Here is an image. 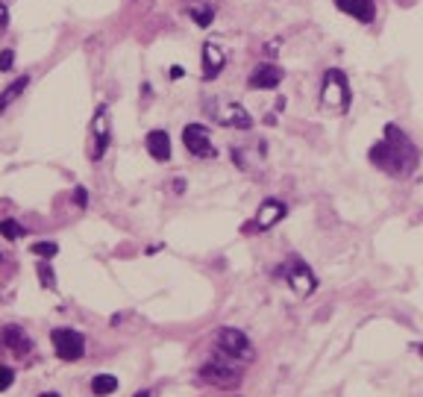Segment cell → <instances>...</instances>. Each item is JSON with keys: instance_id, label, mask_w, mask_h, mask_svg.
<instances>
[{"instance_id": "obj_7", "label": "cell", "mask_w": 423, "mask_h": 397, "mask_svg": "<svg viewBox=\"0 0 423 397\" xmlns=\"http://www.w3.org/2000/svg\"><path fill=\"white\" fill-rule=\"evenodd\" d=\"M200 376H203L206 383H212V386H220V388H232V386L241 383V374H238L235 368L224 365L220 359H215V362H209V365L200 368Z\"/></svg>"}, {"instance_id": "obj_15", "label": "cell", "mask_w": 423, "mask_h": 397, "mask_svg": "<svg viewBox=\"0 0 423 397\" xmlns=\"http://www.w3.org/2000/svg\"><path fill=\"white\" fill-rule=\"evenodd\" d=\"M220 68H224V53H220L218 45H203V77L212 79L220 74Z\"/></svg>"}, {"instance_id": "obj_6", "label": "cell", "mask_w": 423, "mask_h": 397, "mask_svg": "<svg viewBox=\"0 0 423 397\" xmlns=\"http://www.w3.org/2000/svg\"><path fill=\"white\" fill-rule=\"evenodd\" d=\"M286 280L291 283V289L297 294H312L317 289V280H315L312 268L303 259H297V256H291V259L286 262Z\"/></svg>"}, {"instance_id": "obj_21", "label": "cell", "mask_w": 423, "mask_h": 397, "mask_svg": "<svg viewBox=\"0 0 423 397\" xmlns=\"http://www.w3.org/2000/svg\"><path fill=\"white\" fill-rule=\"evenodd\" d=\"M30 250H33L35 256H42V259H50V256L59 253V245H56V242H33Z\"/></svg>"}, {"instance_id": "obj_26", "label": "cell", "mask_w": 423, "mask_h": 397, "mask_svg": "<svg viewBox=\"0 0 423 397\" xmlns=\"http://www.w3.org/2000/svg\"><path fill=\"white\" fill-rule=\"evenodd\" d=\"M183 74H186V71L179 68V65H174V68H171V77H174V79H179V77H183Z\"/></svg>"}, {"instance_id": "obj_12", "label": "cell", "mask_w": 423, "mask_h": 397, "mask_svg": "<svg viewBox=\"0 0 423 397\" xmlns=\"http://www.w3.org/2000/svg\"><path fill=\"white\" fill-rule=\"evenodd\" d=\"M286 218V203L279 201H265L259 206V215H256V227L259 230H271L276 221H282Z\"/></svg>"}, {"instance_id": "obj_3", "label": "cell", "mask_w": 423, "mask_h": 397, "mask_svg": "<svg viewBox=\"0 0 423 397\" xmlns=\"http://www.w3.org/2000/svg\"><path fill=\"white\" fill-rule=\"evenodd\" d=\"M50 342H53L56 356H59V359H65V362H77V359H83V356H86L83 332H77L71 327H56L50 332Z\"/></svg>"}, {"instance_id": "obj_29", "label": "cell", "mask_w": 423, "mask_h": 397, "mask_svg": "<svg viewBox=\"0 0 423 397\" xmlns=\"http://www.w3.org/2000/svg\"><path fill=\"white\" fill-rule=\"evenodd\" d=\"M135 397H150V391H138V394H135Z\"/></svg>"}, {"instance_id": "obj_10", "label": "cell", "mask_w": 423, "mask_h": 397, "mask_svg": "<svg viewBox=\"0 0 423 397\" xmlns=\"http://www.w3.org/2000/svg\"><path fill=\"white\" fill-rule=\"evenodd\" d=\"M335 6H338L341 12L353 15L356 21H361V24H371L373 18H376V6H373V0H335Z\"/></svg>"}, {"instance_id": "obj_9", "label": "cell", "mask_w": 423, "mask_h": 397, "mask_svg": "<svg viewBox=\"0 0 423 397\" xmlns=\"http://www.w3.org/2000/svg\"><path fill=\"white\" fill-rule=\"evenodd\" d=\"M91 130H94V142H97V147L91 150V159H103V153H106V147H109V118H106V106L97 109Z\"/></svg>"}, {"instance_id": "obj_17", "label": "cell", "mask_w": 423, "mask_h": 397, "mask_svg": "<svg viewBox=\"0 0 423 397\" xmlns=\"http://www.w3.org/2000/svg\"><path fill=\"white\" fill-rule=\"evenodd\" d=\"M91 391H94L97 397H109L112 391H118V376H112V374H97L94 380H91Z\"/></svg>"}, {"instance_id": "obj_18", "label": "cell", "mask_w": 423, "mask_h": 397, "mask_svg": "<svg viewBox=\"0 0 423 397\" xmlns=\"http://www.w3.org/2000/svg\"><path fill=\"white\" fill-rule=\"evenodd\" d=\"M188 15L194 18L197 27H209V24L215 21V9L206 6V4H191V6H188Z\"/></svg>"}, {"instance_id": "obj_23", "label": "cell", "mask_w": 423, "mask_h": 397, "mask_svg": "<svg viewBox=\"0 0 423 397\" xmlns=\"http://www.w3.org/2000/svg\"><path fill=\"white\" fill-rule=\"evenodd\" d=\"M12 65H15V50L6 47L4 53H0V71H12Z\"/></svg>"}, {"instance_id": "obj_14", "label": "cell", "mask_w": 423, "mask_h": 397, "mask_svg": "<svg viewBox=\"0 0 423 397\" xmlns=\"http://www.w3.org/2000/svg\"><path fill=\"white\" fill-rule=\"evenodd\" d=\"M220 124H227V127H238V130H250L253 127V118L244 106H238V104H227V109L220 112Z\"/></svg>"}, {"instance_id": "obj_2", "label": "cell", "mask_w": 423, "mask_h": 397, "mask_svg": "<svg viewBox=\"0 0 423 397\" xmlns=\"http://www.w3.org/2000/svg\"><path fill=\"white\" fill-rule=\"evenodd\" d=\"M215 345H218L220 356H230V359H241V362L253 359V345L244 335V330H238V327H220Z\"/></svg>"}, {"instance_id": "obj_8", "label": "cell", "mask_w": 423, "mask_h": 397, "mask_svg": "<svg viewBox=\"0 0 423 397\" xmlns=\"http://www.w3.org/2000/svg\"><path fill=\"white\" fill-rule=\"evenodd\" d=\"M0 345H4L6 350H12L15 356H27V353L33 350L30 335H27L21 327H15V324H9V327L0 330Z\"/></svg>"}, {"instance_id": "obj_30", "label": "cell", "mask_w": 423, "mask_h": 397, "mask_svg": "<svg viewBox=\"0 0 423 397\" xmlns=\"http://www.w3.org/2000/svg\"><path fill=\"white\" fill-rule=\"evenodd\" d=\"M417 353H420V356H423V345H417Z\"/></svg>"}, {"instance_id": "obj_11", "label": "cell", "mask_w": 423, "mask_h": 397, "mask_svg": "<svg viewBox=\"0 0 423 397\" xmlns=\"http://www.w3.org/2000/svg\"><path fill=\"white\" fill-rule=\"evenodd\" d=\"M145 145H147V153L156 159V162H165V159H171V135L165 130H150Z\"/></svg>"}, {"instance_id": "obj_22", "label": "cell", "mask_w": 423, "mask_h": 397, "mask_svg": "<svg viewBox=\"0 0 423 397\" xmlns=\"http://www.w3.org/2000/svg\"><path fill=\"white\" fill-rule=\"evenodd\" d=\"M12 383H15V371L6 368V365H0V391H6Z\"/></svg>"}, {"instance_id": "obj_19", "label": "cell", "mask_w": 423, "mask_h": 397, "mask_svg": "<svg viewBox=\"0 0 423 397\" xmlns=\"http://www.w3.org/2000/svg\"><path fill=\"white\" fill-rule=\"evenodd\" d=\"M0 235H6L9 242H15V238H21V235H27V233H24V227L18 224V221L6 218V221H0Z\"/></svg>"}, {"instance_id": "obj_4", "label": "cell", "mask_w": 423, "mask_h": 397, "mask_svg": "<svg viewBox=\"0 0 423 397\" xmlns=\"http://www.w3.org/2000/svg\"><path fill=\"white\" fill-rule=\"evenodd\" d=\"M324 104H327L329 109H341V112L350 106V86H347V77L341 74L338 68L327 71V77H324Z\"/></svg>"}, {"instance_id": "obj_24", "label": "cell", "mask_w": 423, "mask_h": 397, "mask_svg": "<svg viewBox=\"0 0 423 397\" xmlns=\"http://www.w3.org/2000/svg\"><path fill=\"white\" fill-rule=\"evenodd\" d=\"M6 27H9V6L0 0V35L6 33Z\"/></svg>"}, {"instance_id": "obj_25", "label": "cell", "mask_w": 423, "mask_h": 397, "mask_svg": "<svg viewBox=\"0 0 423 397\" xmlns=\"http://www.w3.org/2000/svg\"><path fill=\"white\" fill-rule=\"evenodd\" d=\"M74 201H77V206H79V209H86L89 194H86V189H83V186H77V191H74Z\"/></svg>"}, {"instance_id": "obj_1", "label": "cell", "mask_w": 423, "mask_h": 397, "mask_svg": "<svg viewBox=\"0 0 423 397\" xmlns=\"http://www.w3.org/2000/svg\"><path fill=\"white\" fill-rule=\"evenodd\" d=\"M368 156H371V162L376 168H382L391 177H409L414 171V165H417V150L409 142V135L402 133L397 124L385 127V138L376 142Z\"/></svg>"}, {"instance_id": "obj_5", "label": "cell", "mask_w": 423, "mask_h": 397, "mask_svg": "<svg viewBox=\"0 0 423 397\" xmlns=\"http://www.w3.org/2000/svg\"><path fill=\"white\" fill-rule=\"evenodd\" d=\"M183 145L197 159H215V153H218L215 145H212V135H209V130L203 124H188L183 130Z\"/></svg>"}, {"instance_id": "obj_20", "label": "cell", "mask_w": 423, "mask_h": 397, "mask_svg": "<svg viewBox=\"0 0 423 397\" xmlns=\"http://www.w3.org/2000/svg\"><path fill=\"white\" fill-rule=\"evenodd\" d=\"M35 271H38V280H42V286L50 289V291H56V274H53V268L47 262H38Z\"/></svg>"}, {"instance_id": "obj_16", "label": "cell", "mask_w": 423, "mask_h": 397, "mask_svg": "<svg viewBox=\"0 0 423 397\" xmlns=\"http://www.w3.org/2000/svg\"><path fill=\"white\" fill-rule=\"evenodd\" d=\"M30 86V74H24V77H18L15 79V83H9L4 91H0V115H4L15 101H18V97H21L24 94V89Z\"/></svg>"}, {"instance_id": "obj_13", "label": "cell", "mask_w": 423, "mask_h": 397, "mask_svg": "<svg viewBox=\"0 0 423 397\" xmlns=\"http://www.w3.org/2000/svg\"><path fill=\"white\" fill-rule=\"evenodd\" d=\"M279 83H282V71L276 65H256L250 74L253 89H276Z\"/></svg>"}, {"instance_id": "obj_28", "label": "cell", "mask_w": 423, "mask_h": 397, "mask_svg": "<svg viewBox=\"0 0 423 397\" xmlns=\"http://www.w3.org/2000/svg\"><path fill=\"white\" fill-rule=\"evenodd\" d=\"M38 397H59L56 391H45V394H38Z\"/></svg>"}, {"instance_id": "obj_27", "label": "cell", "mask_w": 423, "mask_h": 397, "mask_svg": "<svg viewBox=\"0 0 423 397\" xmlns=\"http://www.w3.org/2000/svg\"><path fill=\"white\" fill-rule=\"evenodd\" d=\"M174 191H186V183L183 180H174Z\"/></svg>"}]
</instances>
